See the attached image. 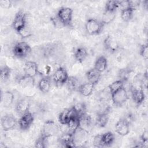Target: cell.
<instances>
[{"label": "cell", "instance_id": "1", "mask_svg": "<svg viewBox=\"0 0 148 148\" xmlns=\"http://www.w3.org/2000/svg\"><path fill=\"white\" fill-rule=\"evenodd\" d=\"M73 10L67 6H62L57 11L56 17L59 23L65 27H72Z\"/></svg>", "mask_w": 148, "mask_h": 148}, {"label": "cell", "instance_id": "2", "mask_svg": "<svg viewBox=\"0 0 148 148\" xmlns=\"http://www.w3.org/2000/svg\"><path fill=\"white\" fill-rule=\"evenodd\" d=\"M115 136L113 132L108 131L101 134L97 135L93 139V145L96 147H110L114 143Z\"/></svg>", "mask_w": 148, "mask_h": 148}, {"label": "cell", "instance_id": "3", "mask_svg": "<svg viewBox=\"0 0 148 148\" xmlns=\"http://www.w3.org/2000/svg\"><path fill=\"white\" fill-rule=\"evenodd\" d=\"M105 25L101 21L95 18H90L87 20L85 23V29L86 32L91 36L100 35L105 27Z\"/></svg>", "mask_w": 148, "mask_h": 148}, {"label": "cell", "instance_id": "4", "mask_svg": "<svg viewBox=\"0 0 148 148\" xmlns=\"http://www.w3.org/2000/svg\"><path fill=\"white\" fill-rule=\"evenodd\" d=\"M12 51L13 55L17 58L24 59L28 57L32 52L31 46L27 42L20 41L14 44Z\"/></svg>", "mask_w": 148, "mask_h": 148}, {"label": "cell", "instance_id": "5", "mask_svg": "<svg viewBox=\"0 0 148 148\" xmlns=\"http://www.w3.org/2000/svg\"><path fill=\"white\" fill-rule=\"evenodd\" d=\"M58 131L59 127L57 123L54 120H48L43 123L40 135L48 139L57 134Z\"/></svg>", "mask_w": 148, "mask_h": 148}, {"label": "cell", "instance_id": "6", "mask_svg": "<svg viewBox=\"0 0 148 148\" xmlns=\"http://www.w3.org/2000/svg\"><path fill=\"white\" fill-rule=\"evenodd\" d=\"M12 26L17 33L27 26V14L23 10H19L15 14Z\"/></svg>", "mask_w": 148, "mask_h": 148}, {"label": "cell", "instance_id": "7", "mask_svg": "<svg viewBox=\"0 0 148 148\" xmlns=\"http://www.w3.org/2000/svg\"><path fill=\"white\" fill-rule=\"evenodd\" d=\"M110 95L112 101L115 106H123L128 99V92L124 86Z\"/></svg>", "mask_w": 148, "mask_h": 148}, {"label": "cell", "instance_id": "8", "mask_svg": "<svg viewBox=\"0 0 148 148\" xmlns=\"http://www.w3.org/2000/svg\"><path fill=\"white\" fill-rule=\"evenodd\" d=\"M69 76L66 69L63 66H60L54 72L52 79L57 86H61L66 83Z\"/></svg>", "mask_w": 148, "mask_h": 148}, {"label": "cell", "instance_id": "9", "mask_svg": "<svg viewBox=\"0 0 148 148\" xmlns=\"http://www.w3.org/2000/svg\"><path fill=\"white\" fill-rule=\"evenodd\" d=\"M2 130L5 132L13 130L18 124V120L12 114H6L1 119Z\"/></svg>", "mask_w": 148, "mask_h": 148}, {"label": "cell", "instance_id": "10", "mask_svg": "<svg viewBox=\"0 0 148 148\" xmlns=\"http://www.w3.org/2000/svg\"><path fill=\"white\" fill-rule=\"evenodd\" d=\"M103 45L105 49L110 54H114L117 52L120 45L117 39L112 35H108L103 40Z\"/></svg>", "mask_w": 148, "mask_h": 148}, {"label": "cell", "instance_id": "11", "mask_svg": "<svg viewBox=\"0 0 148 148\" xmlns=\"http://www.w3.org/2000/svg\"><path fill=\"white\" fill-rule=\"evenodd\" d=\"M34 121V116L30 111H28L20 116L18 120V125L21 131H25L30 128Z\"/></svg>", "mask_w": 148, "mask_h": 148}, {"label": "cell", "instance_id": "12", "mask_svg": "<svg viewBox=\"0 0 148 148\" xmlns=\"http://www.w3.org/2000/svg\"><path fill=\"white\" fill-rule=\"evenodd\" d=\"M130 123L128 122L124 117L120 118L115 124V131L120 136H126L130 131Z\"/></svg>", "mask_w": 148, "mask_h": 148}, {"label": "cell", "instance_id": "13", "mask_svg": "<svg viewBox=\"0 0 148 148\" xmlns=\"http://www.w3.org/2000/svg\"><path fill=\"white\" fill-rule=\"evenodd\" d=\"M58 143L64 147L71 148L76 147L75 142L74 134L71 132H67L62 134L58 139Z\"/></svg>", "mask_w": 148, "mask_h": 148}, {"label": "cell", "instance_id": "14", "mask_svg": "<svg viewBox=\"0 0 148 148\" xmlns=\"http://www.w3.org/2000/svg\"><path fill=\"white\" fill-rule=\"evenodd\" d=\"M38 64L33 61H27L24 64V74L31 78L34 79L39 73Z\"/></svg>", "mask_w": 148, "mask_h": 148}, {"label": "cell", "instance_id": "15", "mask_svg": "<svg viewBox=\"0 0 148 148\" xmlns=\"http://www.w3.org/2000/svg\"><path fill=\"white\" fill-rule=\"evenodd\" d=\"M130 91L132 99L136 105L139 106L144 102L146 96L142 88H138L131 86Z\"/></svg>", "mask_w": 148, "mask_h": 148}, {"label": "cell", "instance_id": "16", "mask_svg": "<svg viewBox=\"0 0 148 148\" xmlns=\"http://www.w3.org/2000/svg\"><path fill=\"white\" fill-rule=\"evenodd\" d=\"M31 103L27 98H21L18 99L15 104V111L20 116L29 111Z\"/></svg>", "mask_w": 148, "mask_h": 148}, {"label": "cell", "instance_id": "17", "mask_svg": "<svg viewBox=\"0 0 148 148\" xmlns=\"http://www.w3.org/2000/svg\"><path fill=\"white\" fill-rule=\"evenodd\" d=\"M74 116L75 115L71 107L62 110L58 114V120L61 125H66Z\"/></svg>", "mask_w": 148, "mask_h": 148}, {"label": "cell", "instance_id": "18", "mask_svg": "<svg viewBox=\"0 0 148 148\" xmlns=\"http://www.w3.org/2000/svg\"><path fill=\"white\" fill-rule=\"evenodd\" d=\"M88 53L87 49L83 46H79L74 50V58L79 63H83L88 57Z\"/></svg>", "mask_w": 148, "mask_h": 148}, {"label": "cell", "instance_id": "19", "mask_svg": "<svg viewBox=\"0 0 148 148\" xmlns=\"http://www.w3.org/2000/svg\"><path fill=\"white\" fill-rule=\"evenodd\" d=\"M101 73L97 71L94 68L90 69L86 73V77L87 82L96 86L100 80Z\"/></svg>", "mask_w": 148, "mask_h": 148}, {"label": "cell", "instance_id": "20", "mask_svg": "<svg viewBox=\"0 0 148 148\" xmlns=\"http://www.w3.org/2000/svg\"><path fill=\"white\" fill-rule=\"evenodd\" d=\"M14 100V95L10 91H5L1 92V102L5 108L11 106Z\"/></svg>", "mask_w": 148, "mask_h": 148}, {"label": "cell", "instance_id": "21", "mask_svg": "<svg viewBox=\"0 0 148 148\" xmlns=\"http://www.w3.org/2000/svg\"><path fill=\"white\" fill-rule=\"evenodd\" d=\"M108 66V61L107 58L103 56H100L97 58L94 62V68L100 73H102L106 71Z\"/></svg>", "mask_w": 148, "mask_h": 148}, {"label": "cell", "instance_id": "22", "mask_svg": "<svg viewBox=\"0 0 148 148\" xmlns=\"http://www.w3.org/2000/svg\"><path fill=\"white\" fill-rule=\"evenodd\" d=\"M109 116L108 112H103L98 113L97 115L95 125L99 128H104L109 122Z\"/></svg>", "mask_w": 148, "mask_h": 148}, {"label": "cell", "instance_id": "23", "mask_svg": "<svg viewBox=\"0 0 148 148\" xmlns=\"http://www.w3.org/2000/svg\"><path fill=\"white\" fill-rule=\"evenodd\" d=\"M95 87V85L87 82L80 84L78 88L77 91L84 97H89L92 94Z\"/></svg>", "mask_w": 148, "mask_h": 148}, {"label": "cell", "instance_id": "24", "mask_svg": "<svg viewBox=\"0 0 148 148\" xmlns=\"http://www.w3.org/2000/svg\"><path fill=\"white\" fill-rule=\"evenodd\" d=\"M71 108L75 116L79 118L84 116L87 113V106L86 105L82 102H80L75 103L71 106Z\"/></svg>", "mask_w": 148, "mask_h": 148}, {"label": "cell", "instance_id": "25", "mask_svg": "<svg viewBox=\"0 0 148 148\" xmlns=\"http://www.w3.org/2000/svg\"><path fill=\"white\" fill-rule=\"evenodd\" d=\"M39 90L43 93H47L51 88V80L48 77L41 78L38 83Z\"/></svg>", "mask_w": 148, "mask_h": 148}, {"label": "cell", "instance_id": "26", "mask_svg": "<svg viewBox=\"0 0 148 148\" xmlns=\"http://www.w3.org/2000/svg\"><path fill=\"white\" fill-rule=\"evenodd\" d=\"M80 127L88 133L92 125V119L91 116L87 113L79 118Z\"/></svg>", "mask_w": 148, "mask_h": 148}, {"label": "cell", "instance_id": "27", "mask_svg": "<svg viewBox=\"0 0 148 148\" xmlns=\"http://www.w3.org/2000/svg\"><path fill=\"white\" fill-rule=\"evenodd\" d=\"M120 8V1L110 0L108 1L105 5V12L116 13L117 10Z\"/></svg>", "mask_w": 148, "mask_h": 148}, {"label": "cell", "instance_id": "28", "mask_svg": "<svg viewBox=\"0 0 148 148\" xmlns=\"http://www.w3.org/2000/svg\"><path fill=\"white\" fill-rule=\"evenodd\" d=\"M65 84L68 89L71 91H74L76 90L77 91L78 88L80 85L79 79L75 76H69Z\"/></svg>", "mask_w": 148, "mask_h": 148}, {"label": "cell", "instance_id": "29", "mask_svg": "<svg viewBox=\"0 0 148 148\" xmlns=\"http://www.w3.org/2000/svg\"><path fill=\"white\" fill-rule=\"evenodd\" d=\"M134 10L131 8H127L121 10L120 16L122 20L125 23L130 22L134 17Z\"/></svg>", "mask_w": 148, "mask_h": 148}, {"label": "cell", "instance_id": "30", "mask_svg": "<svg viewBox=\"0 0 148 148\" xmlns=\"http://www.w3.org/2000/svg\"><path fill=\"white\" fill-rule=\"evenodd\" d=\"M12 72L11 68L7 65H3L1 66L0 78L2 82H6L10 77Z\"/></svg>", "mask_w": 148, "mask_h": 148}, {"label": "cell", "instance_id": "31", "mask_svg": "<svg viewBox=\"0 0 148 148\" xmlns=\"http://www.w3.org/2000/svg\"><path fill=\"white\" fill-rule=\"evenodd\" d=\"M17 81L18 84L23 87H26L30 85H32L34 83V79L28 77L24 74V75L18 76L17 78Z\"/></svg>", "mask_w": 148, "mask_h": 148}, {"label": "cell", "instance_id": "32", "mask_svg": "<svg viewBox=\"0 0 148 148\" xmlns=\"http://www.w3.org/2000/svg\"><path fill=\"white\" fill-rule=\"evenodd\" d=\"M69 131L74 133L79 128H80V119L76 116H74L66 125Z\"/></svg>", "mask_w": 148, "mask_h": 148}, {"label": "cell", "instance_id": "33", "mask_svg": "<svg viewBox=\"0 0 148 148\" xmlns=\"http://www.w3.org/2000/svg\"><path fill=\"white\" fill-rule=\"evenodd\" d=\"M124 81L121 79L116 80L113 82L111 84H110L108 86V89L110 94L114 93V92L117 91L121 87H124Z\"/></svg>", "mask_w": 148, "mask_h": 148}, {"label": "cell", "instance_id": "34", "mask_svg": "<svg viewBox=\"0 0 148 148\" xmlns=\"http://www.w3.org/2000/svg\"><path fill=\"white\" fill-rule=\"evenodd\" d=\"M115 17H116L115 13H111L104 12L101 21L103 23V24L105 25H106L107 24L111 23V22H112V21L114 19Z\"/></svg>", "mask_w": 148, "mask_h": 148}, {"label": "cell", "instance_id": "35", "mask_svg": "<svg viewBox=\"0 0 148 148\" xmlns=\"http://www.w3.org/2000/svg\"><path fill=\"white\" fill-rule=\"evenodd\" d=\"M47 139L39 135L34 143V147L36 148H45L46 147Z\"/></svg>", "mask_w": 148, "mask_h": 148}, {"label": "cell", "instance_id": "36", "mask_svg": "<svg viewBox=\"0 0 148 148\" xmlns=\"http://www.w3.org/2000/svg\"><path fill=\"white\" fill-rule=\"evenodd\" d=\"M139 55L143 58L145 60H147L148 58V46L147 43L142 44L140 46L139 49Z\"/></svg>", "mask_w": 148, "mask_h": 148}, {"label": "cell", "instance_id": "37", "mask_svg": "<svg viewBox=\"0 0 148 148\" xmlns=\"http://www.w3.org/2000/svg\"><path fill=\"white\" fill-rule=\"evenodd\" d=\"M17 34L21 36L23 38H28L30 36L32 35V33L31 31L29 29V28L27 26L25 28H24L23 29H22L21 30H20V31H18L17 32Z\"/></svg>", "mask_w": 148, "mask_h": 148}, {"label": "cell", "instance_id": "38", "mask_svg": "<svg viewBox=\"0 0 148 148\" xmlns=\"http://www.w3.org/2000/svg\"><path fill=\"white\" fill-rule=\"evenodd\" d=\"M140 142L144 147L147 146L148 143V131L147 129H145L140 135Z\"/></svg>", "mask_w": 148, "mask_h": 148}, {"label": "cell", "instance_id": "39", "mask_svg": "<svg viewBox=\"0 0 148 148\" xmlns=\"http://www.w3.org/2000/svg\"><path fill=\"white\" fill-rule=\"evenodd\" d=\"M13 5V1L11 0H2L0 1V6L3 9H10Z\"/></svg>", "mask_w": 148, "mask_h": 148}]
</instances>
